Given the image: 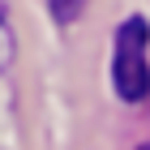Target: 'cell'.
Wrapping results in <instances>:
<instances>
[{"label": "cell", "mask_w": 150, "mask_h": 150, "mask_svg": "<svg viewBox=\"0 0 150 150\" xmlns=\"http://www.w3.org/2000/svg\"><path fill=\"white\" fill-rule=\"evenodd\" d=\"M146 47H150L146 17H129V22L116 30L112 81H116V94H120L125 103H142V99L150 94V60H146Z\"/></svg>", "instance_id": "obj_1"}, {"label": "cell", "mask_w": 150, "mask_h": 150, "mask_svg": "<svg viewBox=\"0 0 150 150\" xmlns=\"http://www.w3.org/2000/svg\"><path fill=\"white\" fill-rule=\"evenodd\" d=\"M13 64V26L4 17V4H0V73Z\"/></svg>", "instance_id": "obj_2"}, {"label": "cell", "mask_w": 150, "mask_h": 150, "mask_svg": "<svg viewBox=\"0 0 150 150\" xmlns=\"http://www.w3.org/2000/svg\"><path fill=\"white\" fill-rule=\"evenodd\" d=\"M137 150H150V142H146V146H137Z\"/></svg>", "instance_id": "obj_4"}, {"label": "cell", "mask_w": 150, "mask_h": 150, "mask_svg": "<svg viewBox=\"0 0 150 150\" xmlns=\"http://www.w3.org/2000/svg\"><path fill=\"white\" fill-rule=\"evenodd\" d=\"M47 4H52V13H56L60 26H69V22H77V13H81L86 0H47Z\"/></svg>", "instance_id": "obj_3"}]
</instances>
